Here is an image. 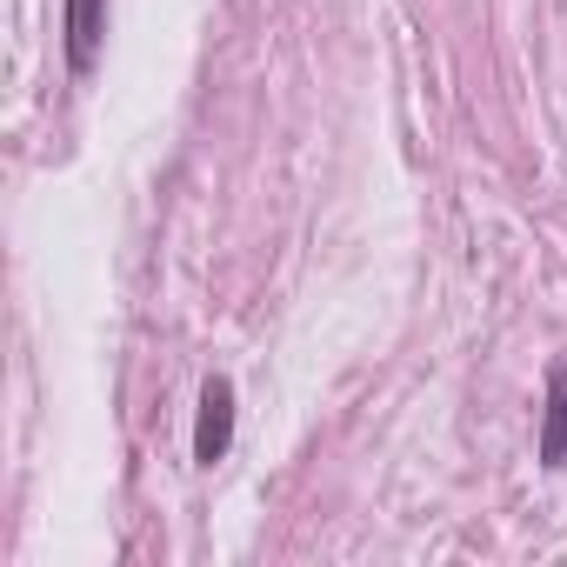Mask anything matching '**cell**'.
Masks as SVG:
<instances>
[{"instance_id": "cell-1", "label": "cell", "mask_w": 567, "mask_h": 567, "mask_svg": "<svg viewBox=\"0 0 567 567\" xmlns=\"http://www.w3.org/2000/svg\"><path fill=\"white\" fill-rule=\"evenodd\" d=\"M227 447H234V381H227V374H214V381L200 388L194 461H200V467H214V461H227Z\"/></svg>"}, {"instance_id": "cell-2", "label": "cell", "mask_w": 567, "mask_h": 567, "mask_svg": "<svg viewBox=\"0 0 567 567\" xmlns=\"http://www.w3.org/2000/svg\"><path fill=\"white\" fill-rule=\"evenodd\" d=\"M101 34H107V0H68V68L74 74H94Z\"/></svg>"}, {"instance_id": "cell-3", "label": "cell", "mask_w": 567, "mask_h": 567, "mask_svg": "<svg viewBox=\"0 0 567 567\" xmlns=\"http://www.w3.org/2000/svg\"><path fill=\"white\" fill-rule=\"evenodd\" d=\"M540 461L560 467L567 461V368L547 374V414H540Z\"/></svg>"}]
</instances>
